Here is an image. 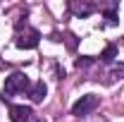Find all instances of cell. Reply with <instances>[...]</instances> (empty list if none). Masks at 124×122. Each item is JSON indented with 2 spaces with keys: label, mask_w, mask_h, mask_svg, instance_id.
Here are the masks:
<instances>
[{
  "label": "cell",
  "mask_w": 124,
  "mask_h": 122,
  "mask_svg": "<svg viewBox=\"0 0 124 122\" xmlns=\"http://www.w3.org/2000/svg\"><path fill=\"white\" fill-rule=\"evenodd\" d=\"M31 89V81L29 77L24 74V72H15V74L7 77V81H5V86H2V101H10L15 93H22V91H29Z\"/></svg>",
  "instance_id": "obj_1"
},
{
  "label": "cell",
  "mask_w": 124,
  "mask_h": 122,
  "mask_svg": "<svg viewBox=\"0 0 124 122\" xmlns=\"http://www.w3.org/2000/svg\"><path fill=\"white\" fill-rule=\"evenodd\" d=\"M98 96H93V93H86V96H81L77 103L72 105V115H77V117H84V115H88L93 113L95 108H98Z\"/></svg>",
  "instance_id": "obj_2"
},
{
  "label": "cell",
  "mask_w": 124,
  "mask_h": 122,
  "mask_svg": "<svg viewBox=\"0 0 124 122\" xmlns=\"http://www.w3.org/2000/svg\"><path fill=\"white\" fill-rule=\"evenodd\" d=\"M38 38H41V34H38L36 29L24 26V31H19V34H17V46L24 48V50H31V48L38 46Z\"/></svg>",
  "instance_id": "obj_3"
},
{
  "label": "cell",
  "mask_w": 124,
  "mask_h": 122,
  "mask_svg": "<svg viewBox=\"0 0 124 122\" xmlns=\"http://www.w3.org/2000/svg\"><path fill=\"white\" fill-rule=\"evenodd\" d=\"M33 110L29 105H10V120L12 122H29Z\"/></svg>",
  "instance_id": "obj_4"
},
{
  "label": "cell",
  "mask_w": 124,
  "mask_h": 122,
  "mask_svg": "<svg viewBox=\"0 0 124 122\" xmlns=\"http://www.w3.org/2000/svg\"><path fill=\"white\" fill-rule=\"evenodd\" d=\"M46 93H48V86L43 84V81L31 84V89H29V96H31V101H33V103H41V101L46 98Z\"/></svg>",
  "instance_id": "obj_5"
},
{
  "label": "cell",
  "mask_w": 124,
  "mask_h": 122,
  "mask_svg": "<svg viewBox=\"0 0 124 122\" xmlns=\"http://www.w3.org/2000/svg\"><path fill=\"white\" fill-rule=\"evenodd\" d=\"M72 10H74V15L88 17V15L93 12V5H91V2H84V5H79V2H72Z\"/></svg>",
  "instance_id": "obj_6"
},
{
  "label": "cell",
  "mask_w": 124,
  "mask_h": 122,
  "mask_svg": "<svg viewBox=\"0 0 124 122\" xmlns=\"http://www.w3.org/2000/svg\"><path fill=\"white\" fill-rule=\"evenodd\" d=\"M115 58H117V48H115V46H108L105 50H103V55H100L103 62H112Z\"/></svg>",
  "instance_id": "obj_7"
},
{
  "label": "cell",
  "mask_w": 124,
  "mask_h": 122,
  "mask_svg": "<svg viewBox=\"0 0 124 122\" xmlns=\"http://www.w3.org/2000/svg\"><path fill=\"white\" fill-rule=\"evenodd\" d=\"M91 62H93V60H88V58H84V60L79 58V60H77V67H88Z\"/></svg>",
  "instance_id": "obj_8"
},
{
  "label": "cell",
  "mask_w": 124,
  "mask_h": 122,
  "mask_svg": "<svg viewBox=\"0 0 124 122\" xmlns=\"http://www.w3.org/2000/svg\"><path fill=\"white\" fill-rule=\"evenodd\" d=\"M29 122H46V120H43L41 115H31V120H29Z\"/></svg>",
  "instance_id": "obj_9"
}]
</instances>
